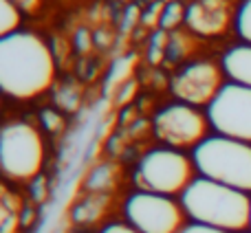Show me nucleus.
I'll return each mask as SVG.
<instances>
[{"label":"nucleus","mask_w":251,"mask_h":233,"mask_svg":"<svg viewBox=\"0 0 251 233\" xmlns=\"http://www.w3.org/2000/svg\"><path fill=\"white\" fill-rule=\"evenodd\" d=\"M55 79V60L42 38L18 31L0 38V86L13 99H33Z\"/></svg>","instance_id":"1"},{"label":"nucleus","mask_w":251,"mask_h":233,"mask_svg":"<svg viewBox=\"0 0 251 233\" xmlns=\"http://www.w3.org/2000/svg\"><path fill=\"white\" fill-rule=\"evenodd\" d=\"M181 205L192 222L216 227L227 233H243L251 227L249 194L209 178L196 176L181 194Z\"/></svg>","instance_id":"2"},{"label":"nucleus","mask_w":251,"mask_h":233,"mask_svg":"<svg viewBox=\"0 0 251 233\" xmlns=\"http://www.w3.org/2000/svg\"><path fill=\"white\" fill-rule=\"evenodd\" d=\"M192 159L203 178L251 194V143L209 134L192 152Z\"/></svg>","instance_id":"3"},{"label":"nucleus","mask_w":251,"mask_h":233,"mask_svg":"<svg viewBox=\"0 0 251 233\" xmlns=\"http://www.w3.org/2000/svg\"><path fill=\"white\" fill-rule=\"evenodd\" d=\"M196 178L194 159L174 147H154L146 152L134 169L139 191L161 196H181Z\"/></svg>","instance_id":"4"},{"label":"nucleus","mask_w":251,"mask_h":233,"mask_svg":"<svg viewBox=\"0 0 251 233\" xmlns=\"http://www.w3.org/2000/svg\"><path fill=\"white\" fill-rule=\"evenodd\" d=\"M0 165L9 181L33 183L44 165V141L26 121H13L2 130Z\"/></svg>","instance_id":"5"},{"label":"nucleus","mask_w":251,"mask_h":233,"mask_svg":"<svg viewBox=\"0 0 251 233\" xmlns=\"http://www.w3.org/2000/svg\"><path fill=\"white\" fill-rule=\"evenodd\" d=\"M154 134L165 147L174 150H196L209 137V119L207 113H201L196 106L170 104L156 113L152 121Z\"/></svg>","instance_id":"6"},{"label":"nucleus","mask_w":251,"mask_h":233,"mask_svg":"<svg viewBox=\"0 0 251 233\" xmlns=\"http://www.w3.org/2000/svg\"><path fill=\"white\" fill-rule=\"evenodd\" d=\"M185 209L181 200L152 191H134L126 200V218L141 233H178L185 227Z\"/></svg>","instance_id":"7"},{"label":"nucleus","mask_w":251,"mask_h":233,"mask_svg":"<svg viewBox=\"0 0 251 233\" xmlns=\"http://www.w3.org/2000/svg\"><path fill=\"white\" fill-rule=\"evenodd\" d=\"M207 119L221 137L251 143V88L227 82L207 106Z\"/></svg>","instance_id":"8"},{"label":"nucleus","mask_w":251,"mask_h":233,"mask_svg":"<svg viewBox=\"0 0 251 233\" xmlns=\"http://www.w3.org/2000/svg\"><path fill=\"white\" fill-rule=\"evenodd\" d=\"M223 86H225L223 69H218L209 60H199L183 66L170 82L172 95L183 104L196 106V108L212 104Z\"/></svg>","instance_id":"9"},{"label":"nucleus","mask_w":251,"mask_h":233,"mask_svg":"<svg viewBox=\"0 0 251 233\" xmlns=\"http://www.w3.org/2000/svg\"><path fill=\"white\" fill-rule=\"evenodd\" d=\"M231 20V7L227 0H194L185 9V24L196 35H221Z\"/></svg>","instance_id":"10"},{"label":"nucleus","mask_w":251,"mask_h":233,"mask_svg":"<svg viewBox=\"0 0 251 233\" xmlns=\"http://www.w3.org/2000/svg\"><path fill=\"white\" fill-rule=\"evenodd\" d=\"M223 73L231 84L251 88V44H236L223 55Z\"/></svg>","instance_id":"11"},{"label":"nucleus","mask_w":251,"mask_h":233,"mask_svg":"<svg viewBox=\"0 0 251 233\" xmlns=\"http://www.w3.org/2000/svg\"><path fill=\"white\" fill-rule=\"evenodd\" d=\"M20 26V9L11 0H0V35L7 38L11 33H18Z\"/></svg>","instance_id":"12"},{"label":"nucleus","mask_w":251,"mask_h":233,"mask_svg":"<svg viewBox=\"0 0 251 233\" xmlns=\"http://www.w3.org/2000/svg\"><path fill=\"white\" fill-rule=\"evenodd\" d=\"M192 44H190V38L187 33L183 31H176V33H170V42H168V51H165V57L170 62L174 60H183V57L190 53Z\"/></svg>","instance_id":"13"},{"label":"nucleus","mask_w":251,"mask_h":233,"mask_svg":"<svg viewBox=\"0 0 251 233\" xmlns=\"http://www.w3.org/2000/svg\"><path fill=\"white\" fill-rule=\"evenodd\" d=\"M183 20H185V9H183V4L178 2V0H172V2L165 4V11H163V18H161L159 29L172 31V29H176Z\"/></svg>","instance_id":"14"},{"label":"nucleus","mask_w":251,"mask_h":233,"mask_svg":"<svg viewBox=\"0 0 251 233\" xmlns=\"http://www.w3.org/2000/svg\"><path fill=\"white\" fill-rule=\"evenodd\" d=\"M236 31L245 44H251V0H243L236 11Z\"/></svg>","instance_id":"15"},{"label":"nucleus","mask_w":251,"mask_h":233,"mask_svg":"<svg viewBox=\"0 0 251 233\" xmlns=\"http://www.w3.org/2000/svg\"><path fill=\"white\" fill-rule=\"evenodd\" d=\"M168 42H170V33L163 29H156L150 38V62L152 64H159L163 60L165 51H168Z\"/></svg>","instance_id":"16"},{"label":"nucleus","mask_w":251,"mask_h":233,"mask_svg":"<svg viewBox=\"0 0 251 233\" xmlns=\"http://www.w3.org/2000/svg\"><path fill=\"white\" fill-rule=\"evenodd\" d=\"M165 0H152L150 7L146 11H141V24L143 26H159L161 24V18H163V11H165Z\"/></svg>","instance_id":"17"},{"label":"nucleus","mask_w":251,"mask_h":233,"mask_svg":"<svg viewBox=\"0 0 251 233\" xmlns=\"http://www.w3.org/2000/svg\"><path fill=\"white\" fill-rule=\"evenodd\" d=\"M18 222H20L18 207L11 209V205H9V194H7L4 196V205H2V233H13L18 229Z\"/></svg>","instance_id":"18"},{"label":"nucleus","mask_w":251,"mask_h":233,"mask_svg":"<svg viewBox=\"0 0 251 233\" xmlns=\"http://www.w3.org/2000/svg\"><path fill=\"white\" fill-rule=\"evenodd\" d=\"M137 20H141V13H139V9L137 7H128V9H126L124 20H122V33H128Z\"/></svg>","instance_id":"19"},{"label":"nucleus","mask_w":251,"mask_h":233,"mask_svg":"<svg viewBox=\"0 0 251 233\" xmlns=\"http://www.w3.org/2000/svg\"><path fill=\"white\" fill-rule=\"evenodd\" d=\"M178 233H227L223 229H216V227H207V225H201V222H190L185 225Z\"/></svg>","instance_id":"20"},{"label":"nucleus","mask_w":251,"mask_h":233,"mask_svg":"<svg viewBox=\"0 0 251 233\" xmlns=\"http://www.w3.org/2000/svg\"><path fill=\"white\" fill-rule=\"evenodd\" d=\"M100 233H141V231H137L132 225H124V222H113V225H106Z\"/></svg>","instance_id":"21"},{"label":"nucleus","mask_w":251,"mask_h":233,"mask_svg":"<svg viewBox=\"0 0 251 233\" xmlns=\"http://www.w3.org/2000/svg\"><path fill=\"white\" fill-rule=\"evenodd\" d=\"M75 44H77V51H86L91 47V33L88 29H79L77 35H75Z\"/></svg>","instance_id":"22"},{"label":"nucleus","mask_w":251,"mask_h":233,"mask_svg":"<svg viewBox=\"0 0 251 233\" xmlns=\"http://www.w3.org/2000/svg\"><path fill=\"white\" fill-rule=\"evenodd\" d=\"M20 11H35L40 7V0H11Z\"/></svg>","instance_id":"23"}]
</instances>
